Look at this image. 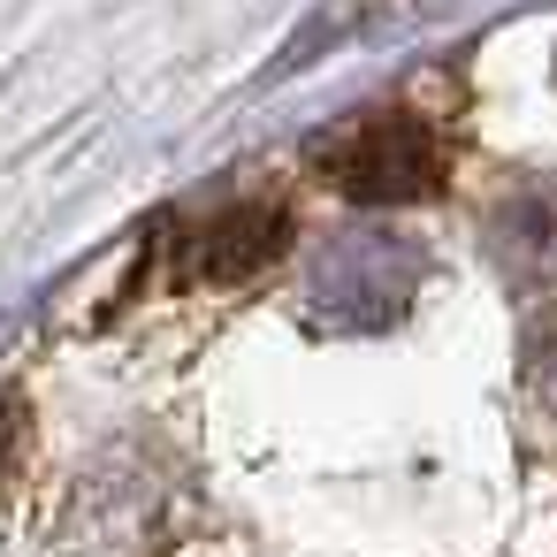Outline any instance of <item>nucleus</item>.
Instances as JSON below:
<instances>
[{
    "label": "nucleus",
    "instance_id": "f257e3e1",
    "mask_svg": "<svg viewBox=\"0 0 557 557\" xmlns=\"http://www.w3.org/2000/svg\"><path fill=\"white\" fill-rule=\"evenodd\" d=\"M313 169L344 199L397 207V199H428L443 184V138L420 108H374V115H351L344 131H329Z\"/></svg>",
    "mask_w": 557,
    "mask_h": 557
},
{
    "label": "nucleus",
    "instance_id": "f03ea898",
    "mask_svg": "<svg viewBox=\"0 0 557 557\" xmlns=\"http://www.w3.org/2000/svg\"><path fill=\"white\" fill-rule=\"evenodd\" d=\"M290 245V207L283 199H222L176 222V283H230L260 275Z\"/></svg>",
    "mask_w": 557,
    "mask_h": 557
}]
</instances>
